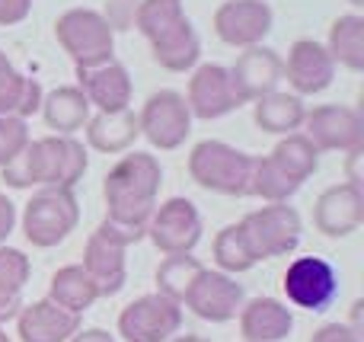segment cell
I'll return each mask as SVG.
<instances>
[{"label":"cell","instance_id":"ac0fdd59","mask_svg":"<svg viewBox=\"0 0 364 342\" xmlns=\"http://www.w3.org/2000/svg\"><path fill=\"white\" fill-rule=\"evenodd\" d=\"M364 224V189H355L348 183L329 186L326 192H320L314 205V228L323 237H348Z\"/></svg>","mask_w":364,"mask_h":342},{"label":"cell","instance_id":"4fadbf2b","mask_svg":"<svg viewBox=\"0 0 364 342\" xmlns=\"http://www.w3.org/2000/svg\"><path fill=\"white\" fill-rule=\"evenodd\" d=\"M304 138L316 151H339L348 154L364 147V119L352 106H316L304 115Z\"/></svg>","mask_w":364,"mask_h":342},{"label":"cell","instance_id":"d6986e66","mask_svg":"<svg viewBox=\"0 0 364 342\" xmlns=\"http://www.w3.org/2000/svg\"><path fill=\"white\" fill-rule=\"evenodd\" d=\"M19 342H68L77 330H83V317L51 304L48 298L19 307L16 317Z\"/></svg>","mask_w":364,"mask_h":342},{"label":"cell","instance_id":"b9f144b4","mask_svg":"<svg viewBox=\"0 0 364 342\" xmlns=\"http://www.w3.org/2000/svg\"><path fill=\"white\" fill-rule=\"evenodd\" d=\"M0 342H10V336H6V330L0 326Z\"/></svg>","mask_w":364,"mask_h":342},{"label":"cell","instance_id":"6da1fadb","mask_svg":"<svg viewBox=\"0 0 364 342\" xmlns=\"http://www.w3.org/2000/svg\"><path fill=\"white\" fill-rule=\"evenodd\" d=\"M87 166V147L77 138L45 134L32 138L16 160L0 166V179L10 189H74Z\"/></svg>","mask_w":364,"mask_h":342},{"label":"cell","instance_id":"5bb4252c","mask_svg":"<svg viewBox=\"0 0 364 342\" xmlns=\"http://www.w3.org/2000/svg\"><path fill=\"white\" fill-rule=\"evenodd\" d=\"M282 80L291 83L294 96H316L333 87L336 80V61L329 58L326 45L314 38H297L288 48V58H282Z\"/></svg>","mask_w":364,"mask_h":342},{"label":"cell","instance_id":"ffe728a7","mask_svg":"<svg viewBox=\"0 0 364 342\" xmlns=\"http://www.w3.org/2000/svg\"><path fill=\"white\" fill-rule=\"evenodd\" d=\"M240 336L243 342H282L294 330V314L278 298H252L240 307Z\"/></svg>","mask_w":364,"mask_h":342},{"label":"cell","instance_id":"2e32d148","mask_svg":"<svg viewBox=\"0 0 364 342\" xmlns=\"http://www.w3.org/2000/svg\"><path fill=\"white\" fill-rule=\"evenodd\" d=\"M227 74H230V87L237 93L240 106H246V102H256L278 90V83H282V55L275 48H265V45L243 48L237 55V61L227 68Z\"/></svg>","mask_w":364,"mask_h":342},{"label":"cell","instance_id":"9a60e30c","mask_svg":"<svg viewBox=\"0 0 364 342\" xmlns=\"http://www.w3.org/2000/svg\"><path fill=\"white\" fill-rule=\"evenodd\" d=\"M182 100H186L192 119L201 122L224 119V115L240 109V100L230 87V74H227L224 64H195Z\"/></svg>","mask_w":364,"mask_h":342},{"label":"cell","instance_id":"4dcf8cb0","mask_svg":"<svg viewBox=\"0 0 364 342\" xmlns=\"http://www.w3.org/2000/svg\"><path fill=\"white\" fill-rule=\"evenodd\" d=\"M269 157L275 160L278 166H284L294 179H301V183H307V179L316 173V166H320V151H316L301 132L284 134V138L272 147Z\"/></svg>","mask_w":364,"mask_h":342},{"label":"cell","instance_id":"f546056e","mask_svg":"<svg viewBox=\"0 0 364 342\" xmlns=\"http://www.w3.org/2000/svg\"><path fill=\"white\" fill-rule=\"evenodd\" d=\"M301 179H294L284 166H278L275 160L265 154V157H252V173H250V196L262 198L265 205H278L288 202L291 196H297L301 189Z\"/></svg>","mask_w":364,"mask_h":342},{"label":"cell","instance_id":"603a6c76","mask_svg":"<svg viewBox=\"0 0 364 342\" xmlns=\"http://www.w3.org/2000/svg\"><path fill=\"white\" fill-rule=\"evenodd\" d=\"M87 132V144L100 154H125L141 138L138 112L134 109H122V112H96L83 125Z\"/></svg>","mask_w":364,"mask_h":342},{"label":"cell","instance_id":"83f0119b","mask_svg":"<svg viewBox=\"0 0 364 342\" xmlns=\"http://www.w3.org/2000/svg\"><path fill=\"white\" fill-rule=\"evenodd\" d=\"M48 301L77 314V317H83L100 301V292L90 282V275L83 272V266H61L48 282Z\"/></svg>","mask_w":364,"mask_h":342},{"label":"cell","instance_id":"8fae6325","mask_svg":"<svg viewBox=\"0 0 364 342\" xmlns=\"http://www.w3.org/2000/svg\"><path fill=\"white\" fill-rule=\"evenodd\" d=\"M243 301H246V292L233 275L205 266L195 275L192 285H188L182 304L198 320H208V324H230V320H237Z\"/></svg>","mask_w":364,"mask_h":342},{"label":"cell","instance_id":"5b68a950","mask_svg":"<svg viewBox=\"0 0 364 342\" xmlns=\"http://www.w3.org/2000/svg\"><path fill=\"white\" fill-rule=\"evenodd\" d=\"M237 224H240V234H243L252 260H256V266L265 260H275V256H291L304 234L301 211L288 202L262 205V208L250 211Z\"/></svg>","mask_w":364,"mask_h":342},{"label":"cell","instance_id":"8992f818","mask_svg":"<svg viewBox=\"0 0 364 342\" xmlns=\"http://www.w3.org/2000/svg\"><path fill=\"white\" fill-rule=\"evenodd\" d=\"M80 224V202L74 189H38L23 208V234L32 247L51 250L64 243Z\"/></svg>","mask_w":364,"mask_h":342},{"label":"cell","instance_id":"7bdbcfd3","mask_svg":"<svg viewBox=\"0 0 364 342\" xmlns=\"http://www.w3.org/2000/svg\"><path fill=\"white\" fill-rule=\"evenodd\" d=\"M348 4H352V6H358V10H361V6H364V0H348Z\"/></svg>","mask_w":364,"mask_h":342},{"label":"cell","instance_id":"52a82bcc","mask_svg":"<svg viewBox=\"0 0 364 342\" xmlns=\"http://www.w3.org/2000/svg\"><path fill=\"white\" fill-rule=\"evenodd\" d=\"M284 298L291 307L310 314H323L339 298V275L336 266L323 256H297L282 275Z\"/></svg>","mask_w":364,"mask_h":342},{"label":"cell","instance_id":"ab89813d","mask_svg":"<svg viewBox=\"0 0 364 342\" xmlns=\"http://www.w3.org/2000/svg\"><path fill=\"white\" fill-rule=\"evenodd\" d=\"M68 342H119V339L109 330H102V326H90V330H77Z\"/></svg>","mask_w":364,"mask_h":342},{"label":"cell","instance_id":"836d02e7","mask_svg":"<svg viewBox=\"0 0 364 342\" xmlns=\"http://www.w3.org/2000/svg\"><path fill=\"white\" fill-rule=\"evenodd\" d=\"M32 141L29 134V122L23 119H10L0 115V166H6L10 160H16L26 151V144Z\"/></svg>","mask_w":364,"mask_h":342},{"label":"cell","instance_id":"cb8c5ba5","mask_svg":"<svg viewBox=\"0 0 364 342\" xmlns=\"http://www.w3.org/2000/svg\"><path fill=\"white\" fill-rule=\"evenodd\" d=\"M42 96L45 93L38 87V80L16 70L10 58L0 51V115L29 122V115H36L42 109Z\"/></svg>","mask_w":364,"mask_h":342},{"label":"cell","instance_id":"7402d4cb","mask_svg":"<svg viewBox=\"0 0 364 342\" xmlns=\"http://www.w3.org/2000/svg\"><path fill=\"white\" fill-rule=\"evenodd\" d=\"M83 272L90 275V282L96 285L100 298H115L125 288L128 266H125V250L115 243L102 240L100 234H90L83 243Z\"/></svg>","mask_w":364,"mask_h":342},{"label":"cell","instance_id":"7a4b0ae2","mask_svg":"<svg viewBox=\"0 0 364 342\" xmlns=\"http://www.w3.org/2000/svg\"><path fill=\"white\" fill-rule=\"evenodd\" d=\"M160 186H164V166L154 154H125L102 179L106 218L115 224L147 228L154 208H157Z\"/></svg>","mask_w":364,"mask_h":342},{"label":"cell","instance_id":"4316f807","mask_svg":"<svg viewBox=\"0 0 364 342\" xmlns=\"http://www.w3.org/2000/svg\"><path fill=\"white\" fill-rule=\"evenodd\" d=\"M32 279V262L23 250L0 247V324L13 320L23 307V292Z\"/></svg>","mask_w":364,"mask_h":342},{"label":"cell","instance_id":"e575fe53","mask_svg":"<svg viewBox=\"0 0 364 342\" xmlns=\"http://www.w3.org/2000/svg\"><path fill=\"white\" fill-rule=\"evenodd\" d=\"M138 4L141 0H106V6L100 13L112 32H128L134 23V13H138Z\"/></svg>","mask_w":364,"mask_h":342},{"label":"cell","instance_id":"30bf717a","mask_svg":"<svg viewBox=\"0 0 364 342\" xmlns=\"http://www.w3.org/2000/svg\"><path fill=\"white\" fill-rule=\"evenodd\" d=\"M147 240L164 256H182L192 253L201 240V215L192 198H166L157 205L147 221Z\"/></svg>","mask_w":364,"mask_h":342},{"label":"cell","instance_id":"f35d334b","mask_svg":"<svg viewBox=\"0 0 364 342\" xmlns=\"http://www.w3.org/2000/svg\"><path fill=\"white\" fill-rule=\"evenodd\" d=\"M13 228H16V205L10 202V196L0 192V247H4L6 237L13 234Z\"/></svg>","mask_w":364,"mask_h":342},{"label":"cell","instance_id":"f1b7e54d","mask_svg":"<svg viewBox=\"0 0 364 342\" xmlns=\"http://www.w3.org/2000/svg\"><path fill=\"white\" fill-rule=\"evenodd\" d=\"M326 51L336 64L361 74L364 70V16L361 13H342L329 26Z\"/></svg>","mask_w":364,"mask_h":342},{"label":"cell","instance_id":"1f68e13d","mask_svg":"<svg viewBox=\"0 0 364 342\" xmlns=\"http://www.w3.org/2000/svg\"><path fill=\"white\" fill-rule=\"evenodd\" d=\"M201 262L195 260L192 253H182V256H166L164 262L157 266V272H154V282H157V294H164V298L176 301L182 304V298H186L188 285L195 282V275L201 272Z\"/></svg>","mask_w":364,"mask_h":342},{"label":"cell","instance_id":"e0dca14e","mask_svg":"<svg viewBox=\"0 0 364 342\" xmlns=\"http://www.w3.org/2000/svg\"><path fill=\"white\" fill-rule=\"evenodd\" d=\"M77 90L87 96L90 109L96 106L100 112L132 109V96H134L132 74L115 58L106 64H96V68H77Z\"/></svg>","mask_w":364,"mask_h":342},{"label":"cell","instance_id":"277c9868","mask_svg":"<svg viewBox=\"0 0 364 342\" xmlns=\"http://www.w3.org/2000/svg\"><path fill=\"white\" fill-rule=\"evenodd\" d=\"M55 38L74 68H96L115 58V32L100 10L70 6L55 19Z\"/></svg>","mask_w":364,"mask_h":342},{"label":"cell","instance_id":"8d00e7d4","mask_svg":"<svg viewBox=\"0 0 364 342\" xmlns=\"http://www.w3.org/2000/svg\"><path fill=\"white\" fill-rule=\"evenodd\" d=\"M32 13V0H0V26H19Z\"/></svg>","mask_w":364,"mask_h":342},{"label":"cell","instance_id":"74e56055","mask_svg":"<svg viewBox=\"0 0 364 342\" xmlns=\"http://www.w3.org/2000/svg\"><path fill=\"white\" fill-rule=\"evenodd\" d=\"M361 160H364V147H355V151H348V154H346V183H348V186H355V189H364Z\"/></svg>","mask_w":364,"mask_h":342},{"label":"cell","instance_id":"ba28073f","mask_svg":"<svg viewBox=\"0 0 364 342\" xmlns=\"http://www.w3.org/2000/svg\"><path fill=\"white\" fill-rule=\"evenodd\" d=\"M138 128L154 151H179L192 134V112L176 90H157L138 112Z\"/></svg>","mask_w":364,"mask_h":342},{"label":"cell","instance_id":"9c48e42d","mask_svg":"<svg viewBox=\"0 0 364 342\" xmlns=\"http://www.w3.org/2000/svg\"><path fill=\"white\" fill-rule=\"evenodd\" d=\"M182 330V304L164 294H141L119 314V336L125 342H170Z\"/></svg>","mask_w":364,"mask_h":342},{"label":"cell","instance_id":"d4e9b609","mask_svg":"<svg viewBox=\"0 0 364 342\" xmlns=\"http://www.w3.org/2000/svg\"><path fill=\"white\" fill-rule=\"evenodd\" d=\"M42 119L51 128V134H68L74 138L90 122V102L77 87H55L42 96Z\"/></svg>","mask_w":364,"mask_h":342},{"label":"cell","instance_id":"484cf974","mask_svg":"<svg viewBox=\"0 0 364 342\" xmlns=\"http://www.w3.org/2000/svg\"><path fill=\"white\" fill-rule=\"evenodd\" d=\"M304 115H307V106H304L301 96L282 93V90L252 102V122L265 134H282V138L294 134L304 125Z\"/></svg>","mask_w":364,"mask_h":342},{"label":"cell","instance_id":"60d3db41","mask_svg":"<svg viewBox=\"0 0 364 342\" xmlns=\"http://www.w3.org/2000/svg\"><path fill=\"white\" fill-rule=\"evenodd\" d=\"M170 342H211V339H205V336H195V333H182V336H173Z\"/></svg>","mask_w":364,"mask_h":342},{"label":"cell","instance_id":"3957f363","mask_svg":"<svg viewBox=\"0 0 364 342\" xmlns=\"http://www.w3.org/2000/svg\"><path fill=\"white\" fill-rule=\"evenodd\" d=\"M250 173L252 157L243 154L240 147L227 144V141H198L188 154V176L195 186L205 192L227 198H243L250 196Z\"/></svg>","mask_w":364,"mask_h":342},{"label":"cell","instance_id":"d590c367","mask_svg":"<svg viewBox=\"0 0 364 342\" xmlns=\"http://www.w3.org/2000/svg\"><path fill=\"white\" fill-rule=\"evenodd\" d=\"M310 342H361V336L348 324H323Z\"/></svg>","mask_w":364,"mask_h":342},{"label":"cell","instance_id":"d6a6232c","mask_svg":"<svg viewBox=\"0 0 364 342\" xmlns=\"http://www.w3.org/2000/svg\"><path fill=\"white\" fill-rule=\"evenodd\" d=\"M211 256L218 262V272H227V275H243L256 266L243 234H240V224H227V228L218 230V237L211 243Z\"/></svg>","mask_w":364,"mask_h":342},{"label":"cell","instance_id":"7c38bea8","mask_svg":"<svg viewBox=\"0 0 364 342\" xmlns=\"http://www.w3.org/2000/svg\"><path fill=\"white\" fill-rule=\"evenodd\" d=\"M275 13L269 0H224L214 10V36L230 48H256L272 32Z\"/></svg>","mask_w":364,"mask_h":342},{"label":"cell","instance_id":"44dd1931","mask_svg":"<svg viewBox=\"0 0 364 342\" xmlns=\"http://www.w3.org/2000/svg\"><path fill=\"white\" fill-rule=\"evenodd\" d=\"M147 45H151L154 64H160V68L170 70V74H186V70H192L201 58V38H198V32H195V26L188 16H182L179 23L170 26V29H164L154 38H147Z\"/></svg>","mask_w":364,"mask_h":342}]
</instances>
